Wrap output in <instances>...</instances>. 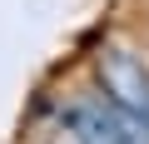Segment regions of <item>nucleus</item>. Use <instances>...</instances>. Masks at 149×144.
I'll list each match as a JSON object with an SVG mask.
<instances>
[{"label": "nucleus", "mask_w": 149, "mask_h": 144, "mask_svg": "<svg viewBox=\"0 0 149 144\" xmlns=\"http://www.w3.org/2000/svg\"><path fill=\"white\" fill-rule=\"evenodd\" d=\"M144 119H149V109H144Z\"/></svg>", "instance_id": "3"}, {"label": "nucleus", "mask_w": 149, "mask_h": 144, "mask_svg": "<svg viewBox=\"0 0 149 144\" xmlns=\"http://www.w3.org/2000/svg\"><path fill=\"white\" fill-rule=\"evenodd\" d=\"M100 90H104L109 104H124V109H139V114L149 109V75L124 50H104L100 55Z\"/></svg>", "instance_id": "1"}, {"label": "nucleus", "mask_w": 149, "mask_h": 144, "mask_svg": "<svg viewBox=\"0 0 149 144\" xmlns=\"http://www.w3.org/2000/svg\"><path fill=\"white\" fill-rule=\"evenodd\" d=\"M114 109V129H119V144H149V119L139 109H124V104H109Z\"/></svg>", "instance_id": "2"}]
</instances>
